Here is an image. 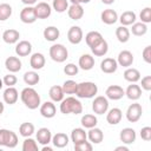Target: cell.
<instances>
[{"instance_id": "obj_1", "label": "cell", "mask_w": 151, "mask_h": 151, "mask_svg": "<svg viewBox=\"0 0 151 151\" xmlns=\"http://www.w3.org/2000/svg\"><path fill=\"white\" fill-rule=\"evenodd\" d=\"M20 98L21 101L25 104V106L28 107L29 110H35L41 104L40 96L33 87H25L20 93Z\"/></svg>"}, {"instance_id": "obj_2", "label": "cell", "mask_w": 151, "mask_h": 151, "mask_svg": "<svg viewBox=\"0 0 151 151\" xmlns=\"http://www.w3.org/2000/svg\"><path fill=\"white\" fill-rule=\"evenodd\" d=\"M60 112L64 114H79L83 112V105L77 98L67 97L60 101Z\"/></svg>"}, {"instance_id": "obj_3", "label": "cell", "mask_w": 151, "mask_h": 151, "mask_svg": "<svg viewBox=\"0 0 151 151\" xmlns=\"http://www.w3.org/2000/svg\"><path fill=\"white\" fill-rule=\"evenodd\" d=\"M98 92V86L92 83V81H83L77 85L76 90V96L78 98H84V99H90L93 98Z\"/></svg>"}, {"instance_id": "obj_4", "label": "cell", "mask_w": 151, "mask_h": 151, "mask_svg": "<svg viewBox=\"0 0 151 151\" xmlns=\"http://www.w3.org/2000/svg\"><path fill=\"white\" fill-rule=\"evenodd\" d=\"M17 145H18V136L15 134V132L7 129H0V146L13 149Z\"/></svg>"}, {"instance_id": "obj_5", "label": "cell", "mask_w": 151, "mask_h": 151, "mask_svg": "<svg viewBox=\"0 0 151 151\" xmlns=\"http://www.w3.org/2000/svg\"><path fill=\"white\" fill-rule=\"evenodd\" d=\"M50 57L55 63H64L68 58L67 48L63 44H54L50 47Z\"/></svg>"}, {"instance_id": "obj_6", "label": "cell", "mask_w": 151, "mask_h": 151, "mask_svg": "<svg viewBox=\"0 0 151 151\" xmlns=\"http://www.w3.org/2000/svg\"><path fill=\"white\" fill-rule=\"evenodd\" d=\"M92 110L96 114H104L109 110V99L104 96H98L92 101Z\"/></svg>"}, {"instance_id": "obj_7", "label": "cell", "mask_w": 151, "mask_h": 151, "mask_svg": "<svg viewBox=\"0 0 151 151\" xmlns=\"http://www.w3.org/2000/svg\"><path fill=\"white\" fill-rule=\"evenodd\" d=\"M126 119L130 122V123H137L142 114H143V109H142V105L138 104V103H133L131 104L127 110H126Z\"/></svg>"}, {"instance_id": "obj_8", "label": "cell", "mask_w": 151, "mask_h": 151, "mask_svg": "<svg viewBox=\"0 0 151 151\" xmlns=\"http://www.w3.org/2000/svg\"><path fill=\"white\" fill-rule=\"evenodd\" d=\"M106 98L111 100H119L125 96V90L119 85H110L105 91Z\"/></svg>"}, {"instance_id": "obj_9", "label": "cell", "mask_w": 151, "mask_h": 151, "mask_svg": "<svg viewBox=\"0 0 151 151\" xmlns=\"http://www.w3.org/2000/svg\"><path fill=\"white\" fill-rule=\"evenodd\" d=\"M34 11H35L37 19H47L51 15V13H52L51 6L47 2H45V1L38 2L34 6Z\"/></svg>"}, {"instance_id": "obj_10", "label": "cell", "mask_w": 151, "mask_h": 151, "mask_svg": "<svg viewBox=\"0 0 151 151\" xmlns=\"http://www.w3.org/2000/svg\"><path fill=\"white\" fill-rule=\"evenodd\" d=\"M20 20L24 24H33L37 20L35 11L33 6H26L20 12Z\"/></svg>"}, {"instance_id": "obj_11", "label": "cell", "mask_w": 151, "mask_h": 151, "mask_svg": "<svg viewBox=\"0 0 151 151\" xmlns=\"http://www.w3.org/2000/svg\"><path fill=\"white\" fill-rule=\"evenodd\" d=\"M67 39L71 44L78 45L83 40V29L79 26H72L67 32Z\"/></svg>"}, {"instance_id": "obj_12", "label": "cell", "mask_w": 151, "mask_h": 151, "mask_svg": "<svg viewBox=\"0 0 151 151\" xmlns=\"http://www.w3.org/2000/svg\"><path fill=\"white\" fill-rule=\"evenodd\" d=\"M119 138H120V142L123 144H132V143L136 142L137 134H136V131L132 127H125L120 131Z\"/></svg>"}, {"instance_id": "obj_13", "label": "cell", "mask_w": 151, "mask_h": 151, "mask_svg": "<svg viewBox=\"0 0 151 151\" xmlns=\"http://www.w3.org/2000/svg\"><path fill=\"white\" fill-rule=\"evenodd\" d=\"M118 68V63L116 59L113 58H105L101 63H100V70L106 73V74H111L114 73Z\"/></svg>"}, {"instance_id": "obj_14", "label": "cell", "mask_w": 151, "mask_h": 151, "mask_svg": "<svg viewBox=\"0 0 151 151\" xmlns=\"http://www.w3.org/2000/svg\"><path fill=\"white\" fill-rule=\"evenodd\" d=\"M57 113V109L55 105L53 104V101H45L42 104H40V114L44 118H53Z\"/></svg>"}, {"instance_id": "obj_15", "label": "cell", "mask_w": 151, "mask_h": 151, "mask_svg": "<svg viewBox=\"0 0 151 151\" xmlns=\"http://www.w3.org/2000/svg\"><path fill=\"white\" fill-rule=\"evenodd\" d=\"M133 60H134L133 54H132L130 51H127V50H124V51L119 52L118 58H117L118 65H120V66H123V67H130V66L132 65Z\"/></svg>"}, {"instance_id": "obj_16", "label": "cell", "mask_w": 151, "mask_h": 151, "mask_svg": "<svg viewBox=\"0 0 151 151\" xmlns=\"http://www.w3.org/2000/svg\"><path fill=\"white\" fill-rule=\"evenodd\" d=\"M2 97H4V101H5L6 104L13 105V104L17 103V100H18V98H19V92H18V90H17L15 87L8 86V87L4 91Z\"/></svg>"}, {"instance_id": "obj_17", "label": "cell", "mask_w": 151, "mask_h": 151, "mask_svg": "<svg viewBox=\"0 0 151 151\" xmlns=\"http://www.w3.org/2000/svg\"><path fill=\"white\" fill-rule=\"evenodd\" d=\"M100 19L104 24L106 25H113L118 21V14L116 11L111 9V8H107V9H104L100 14Z\"/></svg>"}, {"instance_id": "obj_18", "label": "cell", "mask_w": 151, "mask_h": 151, "mask_svg": "<svg viewBox=\"0 0 151 151\" xmlns=\"http://www.w3.org/2000/svg\"><path fill=\"white\" fill-rule=\"evenodd\" d=\"M32 52V44L27 40H21L15 46V53L19 57H27Z\"/></svg>"}, {"instance_id": "obj_19", "label": "cell", "mask_w": 151, "mask_h": 151, "mask_svg": "<svg viewBox=\"0 0 151 151\" xmlns=\"http://www.w3.org/2000/svg\"><path fill=\"white\" fill-rule=\"evenodd\" d=\"M21 61L18 57H13V55H9L6 60H5V67L11 72V73H15V72H19L21 70Z\"/></svg>"}, {"instance_id": "obj_20", "label": "cell", "mask_w": 151, "mask_h": 151, "mask_svg": "<svg viewBox=\"0 0 151 151\" xmlns=\"http://www.w3.org/2000/svg\"><path fill=\"white\" fill-rule=\"evenodd\" d=\"M125 96L130 100H138L142 97V87L136 83H131V85H129L125 90Z\"/></svg>"}, {"instance_id": "obj_21", "label": "cell", "mask_w": 151, "mask_h": 151, "mask_svg": "<svg viewBox=\"0 0 151 151\" xmlns=\"http://www.w3.org/2000/svg\"><path fill=\"white\" fill-rule=\"evenodd\" d=\"M45 63H46V59L44 57L42 53H33L29 58V65L33 70H41L44 66H45Z\"/></svg>"}, {"instance_id": "obj_22", "label": "cell", "mask_w": 151, "mask_h": 151, "mask_svg": "<svg viewBox=\"0 0 151 151\" xmlns=\"http://www.w3.org/2000/svg\"><path fill=\"white\" fill-rule=\"evenodd\" d=\"M106 113H107V114H106V120H107L109 124H111V125H117V124L120 123L122 117H123V112H122L120 109L113 107V109H111V110H110L109 112H106Z\"/></svg>"}, {"instance_id": "obj_23", "label": "cell", "mask_w": 151, "mask_h": 151, "mask_svg": "<svg viewBox=\"0 0 151 151\" xmlns=\"http://www.w3.org/2000/svg\"><path fill=\"white\" fill-rule=\"evenodd\" d=\"M37 140L41 145H47L52 142V133L47 127H40L37 131Z\"/></svg>"}, {"instance_id": "obj_24", "label": "cell", "mask_w": 151, "mask_h": 151, "mask_svg": "<svg viewBox=\"0 0 151 151\" xmlns=\"http://www.w3.org/2000/svg\"><path fill=\"white\" fill-rule=\"evenodd\" d=\"M67 14L72 20H79L84 15V8L80 4H72L67 8Z\"/></svg>"}, {"instance_id": "obj_25", "label": "cell", "mask_w": 151, "mask_h": 151, "mask_svg": "<svg viewBox=\"0 0 151 151\" xmlns=\"http://www.w3.org/2000/svg\"><path fill=\"white\" fill-rule=\"evenodd\" d=\"M94 66V58L91 54H83L79 58V63H78V67H80L84 71H90L92 70Z\"/></svg>"}, {"instance_id": "obj_26", "label": "cell", "mask_w": 151, "mask_h": 151, "mask_svg": "<svg viewBox=\"0 0 151 151\" xmlns=\"http://www.w3.org/2000/svg\"><path fill=\"white\" fill-rule=\"evenodd\" d=\"M103 39H104L103 35L97 31H91L85 35V41H86V44H87V46L90 48L94 47L96 45H98Z\"/></svg>"}, {"instance_id": "obj_27", "label": "cell", "mask_w": 151, "mask_h": 151, "mask_svg": "<svg viewBox=\"0 0 151 151\" xmlns=\"http://www.w3.org/2000/svg\"><path fill=\"white\" fill-rule=\"evenodd\" d=\"M90 131L87 132V138L90 139V142L92 143V144H99V143H101L103 142V139H104V133H103V131L100 130V129H98V127H91V129H88Z\"/></svg>"}, {"instance_id": "obj_28", "label": "cell", "mask_w": 151, "mask_h": 151, "mask_svg": "<svg viewBox=\"0 0 151 151\" xmlns=\"http://www.w3.org/2000/svg\"><path fill=\"white\" fill-rule=\"evenodd\" d=\"M19 38H20L19 31L13 29V28L6 29V31L2 33V40H4L6 44H15V42H18Z\"/></svg>"}, {"instance_id": "obj_29", "label": "cell", "mask_w": 151, "mask_h": 151, "mask_svg": "<svg viewBox=\"0 0 151 151\" xmlns=\"http://www.w3.org/2000/svg\"><path fill=\"white\" fill-rule=\"evenodd\" d=\"M53 145L58 149H63L65 146H67L68 144V137L66 133H63V132H58L55 133L54 136H52V142Z\"/></svg>"}, {"instance_id": "obj_30", "label": "cell", "mask_w": 151, "mask_h": 151, "mask_svg": "<svg viewBox=\"0 0 151 151\" xmlns=\"http://www.w3.org/2000/svg\"><path fill=\"white\" fill-rule=\"evenodd\" d=\"M136 19H137V15L134 12L132 11H125L122 13V15L118 18V20L120 21V24L123 26H130L132 24L136 22Z\"/></svg>"}, {"instance_id": "obj_31", "label": "cell", "mask_w": 151, "mask_h": 151, "mask_svg": "<svg viewBox=\"0 0 151 151\" xmlns=\"http://www.w3.org/2000/svg\"><path fill=\"white\" fill-rule=\"evenodd\" d=\"M64 91H63V87L59 86V85H54L50 88L48 91V96L51 98L52 101H55V103H59L64 99Z\"/></svg>"}, {"instance_id": "obj_32", "label": "cell", "mask_w": 151, "mask_h": 151, "mask_svg": "<svg viewBox=\"0 0 151 151\" xmlns=\"http://www.w3.org/2000/svg\"><path fill=\"white\" fill-rule=\"evenodd\" d=\"M42 34H44V38L47 41H55L59 38V35H60V31L55 26H47L44 29Z\"/></svg>"}, {"instance_id": "obj_33", "label": "cell", "mask_w": 151, "mask_h": 151, "mask_svg": "<svg viewBox=\"0 0 151 151\" xmlns=\"http://www.w3.org/2000/svg\"><path fill=\"white\" fill-rule=\"evenodd\" d=\"M124 79L129 83H137L138 80H140V72L137 68L127 67L124 72Z\"/></svg>"}, {"instance_id": "obj_34", "label": "cell", "mask_w": 151, "mask_h": 151, "mask_svg": "<svg viewBox=\"0 0 151 151\" xmlns=\"http://www.w3.org/2000/svg\"><path fill=\"white\" fill-rule=\"evenodd\" d=\"M91 51L96 57H104L109 51V44L105 39H103L98 45H96L94 47H91Z\"/></svg>"}, {"instance_id": "obj_35", "label": "cell", "mask_w": 151, "mask_h": 151, "mask_svg": "<svg viewBox=\"0 0 151 151\" xmlns=\"http://www.w3.org/2000/svg\"><path fill=\"white\" fill-rule=\"evenodd\" d=\"M86 138H87V133L83 127H76L71 132V140L73 142V144L86 140Z\"/></svg>"}, {"instance_id": "obj_36", "label": "cell", "mask_w": 151, "mask_h": 151, "mask_svg": "<svg viewBox=\"0 0 151 151\" xmlns=\"http://www.w3.org/2000/svg\"><path fill=\"white\" fill-rule=\"evenodd\" d=\"M80 123L81 125L85 127V129H91V127H94L97 126L98 124V119L94 114H91V113H87V114H84L80 119Z\"/></svg>"}, {"instance_id": "obj_37", "label": "cell", "mask_w": 151, "mask_h": 151, "mask_svg": "<svg viewBox=\"0 0 151 151\" xmlns=\"http://www.w3.org/2000/svg\"><path fill=\"white\" fill-rule=\"evenodd\" d=\"M116 37L118 39L119 42H127L130 39V31L126 26H119L116 28Z\"/></svg>"}, {"instance_id": "obj_38", "label": "cell", "mask_w": 151, "mask_h": 151, "mask_svg": "<svg viewBox=\"0 0 151 151\" xmlns=\"http://www.w3.org/2000/svg\"><path fill=\"white\" fill-rule=\"evenodd\" d=\"M39 80H40V77H39V74L35 71H28V72H26L24 74V81L28 86L37 85L39 83Z\"/></svg>"}, {"instance_id": "obj_39", "label": "cell", "mask_w": 151, "mask_h": 151, "mask_svg": "<svg viewBox=\"0 0 151 151\" xmlns=\"http://www.w3.org/2000/svg\"><path fill=\"white\" fill-rule=\"evenodd\" d=\"M34 131H35V127H34V125L32 124V123H28V122H26V123H22L21 125H20V127H19V133H20V136H22V137H31L33 133H34Z\"/></svg>"}, {"instance_id": "obj_40", "label": "cell", "mask_w": 151, "mask_h": 151, "mask_svg": "<svg viewBox=\"0 0 151 151\" xmlns=\"http://www.w3.org/2000/svg\"><path fill=\"white\" fill-rule=\"evenodd\" d=\"M131 32H132V34L136 35V37H142V35L146 34V32H147V26H146V24H144V22H142V21H140V22H134V24H132Z\"/></svg>"}, {"instance_id": "obj_41", "label": "cell", "mask_w": 151, "mask_h": 151, "mask_svg": "<svg viewBox=\"0 0 151 151\" xmlns=\"http://www.w3.org/2000/svg\"><path fill=\"white\" fill-rule=\"evenodd\" d=\"M12 15V7L9 4H0V21L7 20Z\"/></svg>"}, {"instance_id": "obj_42", "label": "cell", "mask_w": 151, "mask_h": 151, "mask_svg": "<svg viewBox=\"0 0 151 151\" xmlns=\"http://www.w3.org/2000/svg\"><path fill=\"white\" fill-rule=\"evenodd\" d=\"M77 85H78V83H76L74 80H66V81H64V84H63V91H64V93L65 94H73V93H76V90H77Z\"/></svg>"}, {"instance_id": "obj_43", "label": "cell", "mask_w": 151, "mask_h": 151, "mask_svg": "<svg viewBox=\"0 0 151 151\" xmlns=\"http://www.w3.org/2000/svg\"><path fill=\"white\" fill-rule=\"evenodd\" d=\"M22 151H38L37 142L31 137H26L22 143Z\"/></svg>"}, {"instance_id": "obj_44", "label": "cell", "mask_w": 151, "mask_h": 151, "mask_svg": "<svg viewBox=\"0 0 151 151\" xmlns=\"http://www.w3.org/2000/svg\"><path fill=\"white\" fill-rule=\"evenodd\" d=\"M52 7L58 13H64L68 8V1L67 0H53Z\"/></svg>"}, {"instance_id": "obj_45", "label": "cell", "mask_w": 151, "mask_h": 151, "mask_svg": "<svg viewBox=\"0 0 151 151\" xmlns=\"http://www.w3.org/2000/svg\"><path fill=\"white\" fill-rule=\"evenodd\" d=\"M92 149H93V146H92L91 142L83 140V142H79V143L74 144V150L76 151H92Z\"/></svg>"}, {"instance_id": "obj_46", "label": "cell", "mask_w": 151, "mask_h": 151, "mask_svg": "<svg viewBox=\"0 0 151 151\" xmlns=\"http://www.w3.org/2000/svg\"><path fill=\"white\" fill-rule=\"evenodd\" d=\"M139 18H140L142 22H144V24L151 22V8H150V7L143 8L142 12L139 13Z\"/></svg>"}, {"instance_id": "obj_47", "label": "cell", "mask_w": 151, "mask_h": 151, "mask_svg": "<svg viewBox=\"0 0 151 151\" xmlns=\"http://www.w3.org/2000/svg\"><path fill=\"white\" fill-rule=\"evenodd\" d=\"M78 71H79V67H78L76 64H72V63L67 64V65L64 67V72H65L66 76L73 77V76H76V74L78 73Z\"/></svg>"}, {"instance_id": "obj_48", "label": "cell", "mask_w": 151, "mask_h": 151, "mask_svg": "<svg viewBox=\"0 0 151 151\" xmlns=\"http://www.w3.org/2000/svg\"><path fill=\"white\" fill-rule=\"evenodd\" d=\"M2 81H4V85H6V86L8 87V86H14V85L17 84L18 79H17V77H15L13 73H9V74H6V76L4 77Z\"/></svg>"}, {"instance_id": "obj_49", "label": "cell", "mask_w": 151, "mask_h": 151, "mask_svg": "<svg viewBox=\"0 0 151 151\" xmlns=\"http://www.w3.org/2000/svg\"><path fill=\"white\" fill-rule=\"evenodd\" d=\"M140 137H142V139L145 140V142L151 140V127H150V126H144V127H142V130H140Z\"/></svg>"}, {"instance_id": "obj_50", "label": "cell", "mask_w": 151, "mask_h": 151, "mask_svg": "<svg viewBox=\"0 0 151 151\" xmlns=\"http://www.w3.org/2000/svg\"><path fill=\"white\" fill-rule=\"evenodd\" d=\"M142 88L145 91L151 90V76H145L144 78H142Z\"/></svg>"}, {"instance_id": "obj_51", "label": "cell", "mask_w": 151, "mask_h": 151, "mask_svg": "<svg viewBox=\"0 0 151 151\" xmlns=\"http://www.w3.org/2000/svg\"><path fill=\"white\" fill-rule=\"evenodd\" d=\"M143 59L145 63L151 64V46H146L143 50Z\"/></svg>"}, {"instance_id": "obj_52", "label": "cell", "mask_w": 151, "mask_h": 151, "mask_svg": "<svg viewBox=\"0 0 151 151\" xmlns=\"http://www.w3.org/2000/svg\"><path fill=\"white\" fill-rule=\"evenodd\" d=\"M37 1H38V0H21V2L25 4L26 6H32V5H34Z\"/></svg>"}, {"instance_id": "obj_53", "label": "cell", "mask_w": 151, "mask_h": 151, "mask_svg": "<svg viewBox=\"0 0 151 151\" xmlns=\"http://www.w3.org/2000/svg\"><path fill=\"white\" fill-rule=\"evenodd\" d=\"M116 151H129V147H126V146H117L116 147Z\"/></svg>"}, {"instance_id": "obj_54", "label": "cell", "mask_w": 151, "mask_h": 151, "mask_svg": "<svg viewBox=\"0 0 151 151\" xmlns=\"http://www.w3.org/2000/svg\"><path fill=\"white\" fill-rule=\"evenodd\" d=\"M41 150H42V151H52V147L48 146V144H47V145H44Z\"/></svg>"}, {"instance_id": "obj_55", "label": "cell", "mask_w": 151, "mask_h": 151, "mask_svg": "<svg viewBox=\"0 0 151 151\" xmlns=\"http://www.w3.org/2000/svg\"><path fill=\"white\" fill-rule=\"evenodd\" d=\"M101 2L105 5H112L114 2V0H101Z\"/></svg>"}, {"instance_id": "obj_56", "label": "cell", "mask_w": 151, "mask_h": 151, "mask_svg": "<svg viewBox=\"0 0 151 151\" xmlns=\"http://www.w3.org/2000/svg\"><path fill=\"white\" fill-rule=\"evenodd\" d=\"M4 110H5V105H4V103H2V101H0V116L2 114Z\"/></svg>"}, {"instance_id": "obj_57", "label": "cell", "mask_w": 151, "mask_h": 151, "mask_svg": "<svg viewBox=\"0 0 151 151\" xmlns=\"http://www.w3.org/2000/svg\"><path fill=\"white\" fill-rule=\"evenodd\" d=\"M70 1H71L72 4H80V5L84 4V0H70Z\"/></svg>"}, {"instance_id": "obj_58", "label": "cell", "mask_w": 151, "mask_h": 151, "mask_svg": "<svg viewBox=\"0 0 151 151\" xmlns=\"http://www.w3.org/2000/svg\"><path fill=\"white\" fill-rule=\"evenodd\" d=\"M2 86H4V81H2V79H0V90L2 88Z\"/></svg>"}, {"instance_id": "obj_59", "label": "cell", "mask_w": 151, "mask_h": 151, "mask_svg": "<svg viewBox=\"0 0 151 151\" xmlns=\"http://www.w3.org/2000/svg\"><path fill=\"white\" fill-rule=\"evenodd\" d=\"M91 0H84V4H87V2H90Z\"/></svg>"}]
</instances>
